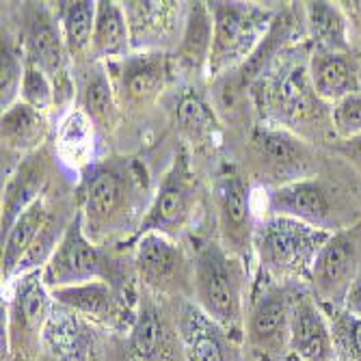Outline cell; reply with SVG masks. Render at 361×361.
Listing matches in <instances>:
<instances>
[{"label":"cell","instance_id":"cell-1","mask_svg":"<svg viewBox=\"0 0 361 361\" xmlns=\"http://www.w3.org/2000/svg\"><path fill=\"white\" fill-rule=\"evenodd\" d=\"M147 171L135 158H106L87 167L80 184V216L87 236L102 245L133 227L149 202Z\"/></svg>","mask_w":361,"mask_h":361},{"label":"cell","instance_id":"cell-2","mask_svg":"<svg viewBox=\"0 0 361 361\" xmlns=\"http://www.w3.org/2000/svg\"><path fill=\"white\" fill-rule=\"evenodd\" d=\"M192 303L236 334L245 318L243 262L219 240H204L192 255Z\"/></svg>","mask_w":361,"mask_h":361},{"label":"cell","instance_id":"cell-3","mask_svg":"<svg viewBox=\"0 0 361 361\" xmlns=\"http://www.w3.org/2000/svg\"><path fill=\"white\" fill-rule=\"evenodd\" d=\"M331 232L316 229L286 216H264L255 225L253 255L259 271L271 281L310 279V271L320 247Z\"/></svg>","mask_w":361,"mask_h":361},{"label":"cell","instance_id":"cell-4","mask_svg":"<svg viewBox=\"0 0 361 361\" xmlns=\"http://www.w3.org/2000/svg\"><path fill=\"white\" fill-rule=\"evenodd\" d=\"M7 307H3V346L13 361H32L44 342L54 312V299L44 283L42 269L16 277Z\"/></svg>","mask_w":361,"mask_h":361},{"label":"cell","instance_id":"cell-5","mask_svg":"<svg viewBox=\"0 0 361 361\" xmlns=\"http://www.w3.org/2000/svg\"><path fill=\"white\" fill-rule=\"evenodd\" d=\"M214 20L208 76L216 78L243 65L264 39L273 24V13L253 3H208Z\"/></svg>","mask_w":361,"mask_h":361},{"label":"cell","instance_id":"cell-6","mask_svg":"<svg viewBox=\"0 0 361 361\" xmlns=\"http://www.w3.org/2000/svg\"><path fill=\"white\" fill-rule=\"evenodd\" d=\"M197 206V176L190 165V154L182 145L169 169L162 176L156 192L149 197V206L141 216L137 232L130 240H137L145 234H162L178 240L192 219Z\"/></svg>","mask_w":361,"mask_h":361},{"label":"cell","instance_id":"cell-7","mask_svg":"<svg viewBox=\"0 0 361 361\" xmlns=\"http://www.w3.org/2000/svg\"><path fill=\"white\" fill-rule=\"evenodd\" d=\"M42 277L48 290L89 281H111L117 286V267L102 247L87 236L82 216L76 212L65 227L54 253L42 269Z\"/></svg>","mask_w":361,"mask_h":361},{"label":"cell","instance_id":"cell-8","mask_svg":"<svg viewBox=\"0 0 361 361\" xmlns=\"http://www.w3.org/2000/svg\"><path fill=\"white\" fill-rule=\"evenodd\" d=\"M214 208L221 245L243 264L253 255V195L249 180L234 165H223L216 173L214 188Z\"/></svg>","mask_w":361,"mask_h":361},{"label":"cell","instance_id":"cell-9","mask_svg":"<svg viewBox=\"0 0 361 361\" xmlns=\"http://www.w3.org/2000/svg\"><path fill=\"white\" fill-rule=\"evenodd\" d=\"M294 294L269 281L249 303L245 340L264 361H283L290 353V307Z\"/></svg>","mask_w":361,"mask_h":361},{"label":"cell","instance_id":"cell-10","mask_svg":"<svg viewBox=\"0 0 361 361\" xmlns=\"http://www.w3.org/2000/svg\"><path fill=\"white\" fill-rule=\"evenodd\" d=\"M135 271L143 286L156 294L192 297V259L182 245L162 234H145L135 240Z\"/></svg>","mask_w":361,"mask_h":361},{"label":"cell","instance_id":"cell-11","mask_svg":"<svg viewBox=\"0 0 361 361\" xmlns=\"http://www.w3.org/2000/svg\"><path fill=\"white\" fill-rule=\"evenodd\" d=\"M361 273V225L331 232L320 247L312 271L310 283L314 297L320 303L342 305L350 283Z\"/></svg>","mask_w":361,"mask_h":361},{"label":"cell","instance_id":"cell-12","mask_svg":"<svg viewBox=\"0 0 361 361\" xmlns=\"http://www.w3.org/2000/svg\"><path fill=\"white\" fill-rule=\"evenodd\" d=\"M249 147L259 169L275 182V186L314 178V149L303 137L288 128L275 123L253 128Z\"/></svg>","mask_w":361,"mask_h":361},{"label":"cell","instance_id":"cell-13","mask_svg":"<svg viewBox=\"0 0 361 361\" xmlns=\"http://www.w3.org/2000/svg\"><path fill=\"white\" fill-rule=\"evenodd\" d=\"M119 106L143 111L160 100L173 72L167 52H130L121 61L109 63Z\"/></svg>","mask_w":361,"mask_h":361},{"label":"cell","instance_id":"cell-14","mask_svg":"<svg viewBox=\"0 0 361 361\" xmlns=\"http://www.w3.org/2000/svg\"><path fill=\"white\" fill-rule=\"evenodd\" d=\"M22 52L26 63L35 65L46 72L56 89V104L61 100L74 97L76 82L70 80V52L65 48V39L56 16L48 7H35L28 16Z\"/></svg>","mask_w":361,"mask_h":361},{"label":"cell","instance_id":"cell-15","mask_svg":"<svg viewBox=\"0 0 361 361\" xmlns=\"http://www.w3.org/2000/svg\"><path fill=\"white\" fill-rule=\"evenodd\" d=\"M262 106L269 109L275 126L297 133L299 126L314 115V104L318 95L312 89L307 68L301 63H283L264 80H259Z\"/></svg>","mask_w":361,"mask_h":361},{"label":"cell","instance_id":"cell-16","mask_svg":"<svg viewBox=\"0 0 361 361\" xmlns=\"http://www.w3.org/2000/svg\"><path fill=\"white\" fill-rule=\"evenodd\" d=\"M133 52H165L180 39L186 7L173 0H133L123 3Z\"/></svg>","mask_w":361,"mask_h":361},{"label":"cell","instance_id":"cell-17","mask_svg":"<svg viewBox=\"0 0 361 361\" xmlns=\"http://www.w3.org/2000/svg\"><path fill=\"white\" fill-rule=\"evenodd\" d=\"M176 331L186 361H238L232 331H227L188 299L178 307Z\"/></svg>","mask_w":361,"mask_h":361},{"label":"cell","instance_id":"cell-18","mask_svg":"<svg viewBox=\"0 0 361 361\" xmlns=\"http://www.w3.org/2000/svg\"><path fill=\"white\" fill-rule=\"evenodd\" d=\"M267 214L294 219L329 232L334 225L331 192L316 178L273 186L267 192Z\"/></svg>","mask_w":361,"mask_h":361},{"label":"cell","instance_id":"cell-19","mask_svg":"<svg viewBox=\"0 0 361 361\" xmlns=\"http://www.w3.org/2000/svg\"><path fill=\"white\" fill-rule=\"evenodd\" d=\"M290 355L299 361H336L331 324L314 294H294L292 299Z\"/></svg>","mask_w":361,"mask_h":361},{"label":"cell","instance_id":"cell-20","mask_svg":"<svg viewBox=\"0 0 361 361\" xmlns=\"http://www.w3.org/2000/svg\"><path fill=\"white\" fill-rule=\"evenodd\" d=\"M128 361H173L182 353L176 326L152 301H141L128 326Z\"/></svg>","mask_w":361,"mask_h":361},{"label":"cell","instance_id":"cell-21","mask_svg":"<svg viewBox=\"0 0 361 361\" xmlns=\"http://www.w3.org/2000/svg\"><path fill=\"white\" fill-rule=\"evenodd\" d=\"M56 305L72 310L93 324H123L128 312V294L111 281H89L80 286L50 290Z\"/></svg>","mask_w":361,"mask_h":361},{"label":"cell","instance_id":"cell-22","mask_svg":"<svg viewBox=\"0 0 361 361\" xmlns=\"http://www.w3.org/2000/svg\"><path fill=\"white\" fill-rule=\"evenodd\" d=\"M44 342L59 361H95L100 350L93 322L61 305L50 316Z\"/></svg>","mask_w":361,"mask_h":361},{"label":"cell","instance_id":"cell-23","mask_svg":"<svg viewBox=\"0 0 361 361\" xmlns=\"http://www.w3.org/2000/svg\"><path fill=\"white\" fill-rule=\"evenodd\" d=\"M78 111L93 123V128L111 130L117 115V91L111 78L109 63L87 59L76 78Z\"/></svg>","mask_w":361,"mask_h":361},{"label":"cell","instance_id":"cell-24","mask_svg":"<svg viewBox=\"0 0 361 361\" xmlns=\"http://www.w3.org/2000/svg\"><path fill=\"white\" fill-rule=\"evenodd\" d=\"M307 74L320 102L331 106L342 97L359 91L357 59L350 52H320L314 50L307 63Z\"/></svg>","mask_w":361,"mask_h":361},{"label":"cell","instance_id":"cell-25","mask_svg":"<svg viewBox=\"0 0 361 361\" xmlns=\"http://www.w3.org/2000/svg\"><path fill=\"white\" fill-rule=\"evenodd\" d=\"M48 182V167L46 158L35 154H28V158L18 165V169L7 178L5 190H3V238L9 234L11 225L18 221V216L35 204L39 197H44V186Z\"/></svg>","mask_w":361,"mask_h":361},{"label":"cell","instance_id":"cell-26","mask_svg":"<svg viewBox=\"0 0 361 361\" xmlns=\"http://www.w3.org/2000/svg\"><path fill=\"white\" fill-rule=\"evenodd\" d=\"M212 35H214V20L208 3H188L182 35L176 48V63L178 68L190 74L208 72V59L212 50Z\"/></svg>","mask_w":361,"mask_h":361},{"label":"cell","instance_id":"cell-27","mask_svg":"<svg viewBox=\"0 0 361 361\" xmlns=\"http://www.w3.org/2000/svg\"><path fill=\"white\" fill-rule=\"evenodd\" d=\"M171 121L178 133L197 149L216 147L221 141V123L210 104L195 89H182L171 109Z\"/></svg>","mask_w":361,"mask_h":361},{"label":"cell","instance_id":"cell-28","mask_svg":"<svg viewBox=\"0 0 361 361\" xmlns=\"http://www.w3.org/2000/svg\"><path fill=\"white\" fill-rule=\"evenodd\" d=\"M50 216L52 212L48 208L46 197H39V200L35 204H30L11 225L9 234L3 238V259H0V264H3V281L9 283L18 275L24 257L28 255L32 245L37 243Z\"/></svg>","mask_w":361,"mask_h":361},{"label":"cell","instance_id":"cell-29","mask_svg":"<svg viewBox=\"0 0 361 361\" xmlns=\"http://www.w3.org/2000/svg\"><path fill=\"white\" fill-rule=\"evenodd\" d=\"M130 52H133V46H130V30H128L123 3L100 0L95 7L91 59L113 63L126 59Z\"/></svg>","mask_w":361,"mask_h":361},{"label":"cell","instance_id":"cell-30","mask_svg":"<svg viewBox=\"0 0 361 361\" xmlns=\"http://www.w3.org/2000/svg\"><path fill=\"white\" fill-rule=\"evenodd\" d=\"M48 113L28 106L18 100L13 106L3 111L0 119V135H3V152L35 154L48 135Z\"/></svg>","mask_w":361,"mask_h":361},{"label":"cell","instance_id":"cell-31","mask_svg":"<svg viewBox=\"0 0 361 361\" xmlns=\"http://www.w3.org/2000/svg\"><path fill=\"white\" fill-rule=\"evenodd\" d=\"M307 32L320 52H350L348 18L334 3H305L303 7Z\"/></svg>","mask_w":361,"mask_h":361},{"label":"cell","instance_id":"cell-32","mask_svg":"<svg viewBox=\"0 0 361 361\" xmlns=\"http://www.w3.org/2000/svg\"><path fill=\"white\" fill-rule=\"evenodd\" d=\"M95 7L91 0H76V3H56L54 16L59 20L65 48L72 61L91 59V39L95 26Z\"/></svg>","mask_w":361,"mask_h":361},{"label":"cell","instance_id":"cell-33","mask_svg":"<svg viewBox=\"0 0 361 361\" xmlns=\"http://www.w3.org/2000/svg\"><path fill=\"white\" fill-rule=\"evenodd\" d=\"M331 324L334 348L338 361H361V318L346 312L342 305L320 303Z\"/></svg>","mask_w":361,"mask_h":361},{"label":"cell","instance_id":"cell-34","mask_svg":"<svg viewBox=\"0 0 361 361\" xmlns=\"http://www.w3.org/2000/svg\"><path fill=\"white\" fill-rule=\"evenodd\" d=\"M24 68V52L20 56V50L13 46L11 37L3 35V44H0V106H3V111H7L20 100Z\"/></svg>","mask_w":361,"mask_h":361},{"label":"cell","instance_id":"cell-35","mask_svg":"<svg viewBox=\"0 0 361 361\" xmlns=\"http://www.w3.org/2000/svg\"><path fill=\"white\" fill-rule=\"evenodd\" d=\"M93 123L80 111H74L65 119L59 133V154L63 160L87 162V156L93 147Z\"/></svg>","mask_w":361,"mask_h":361},{"label":"cell","instance_id":"cell-36","mask_svg":"<svg viewBox=\"0 0 361 361\" xmlns=\"http://www.w3.org/2000/svg\"><path fill=\"white\" fill-rule=\"evenodd\" d=\"M20 100L42 113H48L56 104V89H54L52 78L46 72H42L39 68H35V65L26 63L22 89H20Z\"/></svg>","mask_w":361,"mask_h":361},{"label":"cell","instance_id":"cell-37","mask_svg":"<svg viewBox=\"0 0 361 361\" xmlns=\"http://www.w3.org/2000/svg\"><path fill=\"white\" fill-rule=\"evenodd\" d=\"M331 123L340 139L361 135V91L342 97L331 106Z\"/></svg>","mask_w":361,"mask_h":361},{"label":"cell","instance_id":"cell-38","mask_svg":"<svg viewBox=\"0 0 361 361\" xmlns=\"http://www.w3.org/2000/svg\"><path fill=\"white\" fill-rule=\"evenodd\" d=\"M334 152L340 154L342 158H346L353 167H357L361 171V135H357L353 139H340L334 145Z\"/></svg>","mask_w":361,"mask_h":361},{"label":"cell","instance_id":"cell-39","mask_svg":"<svg viewBox=\"0 0 361 361\" xmlns=\"http://www.w3.org/2000/svg\"><path fill=\"white\" fill-rule=\"evenodd\" d=\"M342 307L346 312H350L353 316H359L361 318V273L357 275V279L350 283L348 292H346V297H344V303Z\"/></svg>","mask_w":361,"mask_h":361},{"label":"cell","instance_id":"cell-40","mask_svg":"<svg viewBox=\"0 0 361 361\" xmlns=\"http://www.w3.org/2000/svg\"><path fill=\"white\" fill-rule=\"evenodd\" d=\"M357 80H359V91H361V56H357Z\"/></svg>","mask_w":361,"mask_h":361},{"label":"cell","instance_id":"cell-41","mask_svg":"<svg viewBox=\"0 0 361 361\" xmlns=\"http://www.w3.org/2000/svg\"><path fill=\"white\" fill-rule=\"evenodd\" d=\"M283 361H299V359H297V357H292V355H290V357H286Z\"/></svg>","mask_w":361,"mask_h":361},{"label":"cell","instance_id":"cell-42","mask_svg":"<svg viewBox=\"0 0 361 361\" xmlns=\"http://www.w3.org/2000/svg\"><path fill=\"white\" fill-rule=\"evenodd\" d=\"M336 361H338V359H336Z\"/></svg>","mask_w":361,"mask_h":361}]
</instances>
